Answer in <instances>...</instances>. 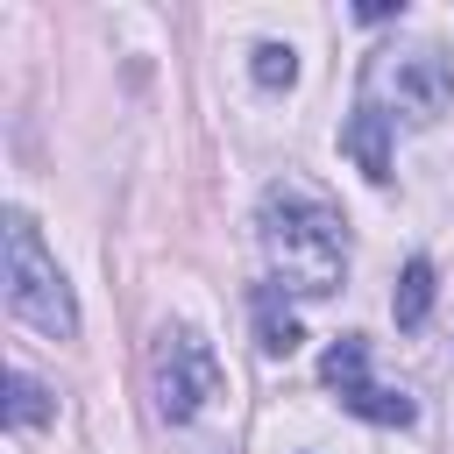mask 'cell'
Masks as SVG:
<instances>
[{
	"label": "cell",
	"mask_w": 454,
	"mask_h": 454,
	"mask_svg": "<svg viewBox=\"0 0 454 454\" xmlns=\"http://www.w3.org/2000/svg\"><path fill=\"white\" fill-rule=\"evenodd\" d=\"M255 227H262V255H270L277 291H298V298L340 291V277H348V234H340V213L319 192L270 184Z\"/></svg>",
	"instance_id": "cell-1"
},
{
	"label": "cell",
	"mask_w": 454,
	"mask_h": 454,
	"mask_svg": "<svg viewBox=\"0 0 454 454\" xmlns=\"http://www.w3.org/2000/svg\"><path fill=\"white\" fill-rule=\"evenodd\" d=\"M362 106H376L390 128H433L447 106H454V71L440 50L426 43H404V50H376L362 64Z\"/></svg>",
	"instance_id": "cell-2"
},
{
	"label": "cell",
	"mask_w": 454,
	"mask_h": 454,
	"mask_svg": "<svg viewBox=\"0 0 454 454\" xmlns=\"http://www.w3.org/2000/svg\"><path fill=\"white\" fill-rule=\"evenodd\" d=\"M7 312H14L21 326L50 333V340H71V333H78L71 284H64V270L50 262V248H43V234H35V220H28L21 206L7 213Z\"/></svg>",
	"instance_id": "cell-3"
},
{
	"label": "cell",
	"mask_w": 454,
	"mask_h": 454,
	"mask_svg": "<svg viewBox=\"0 0 454 454\" xmlns=\"http://www.w3.org/2000/svg\"><path fill=\"white\" fill-rule=\"evenodd\" d=\"M149 390H156V419L184 426L206 411V397H220V355L213 340H199L192 326H163L149 348Z\"/></svg>",
	"instance_id": "cell-4"
},
{
	"label": "cell",
	"mask_w": 454,
	"mask_h": 454,
	"mask_svg": "<svg viewBox=\"0 0 454 454\" xmlns=\"http://www.w3.org/2000/svg\"><path fill=\"white\" fill-rule=\"evenodd\" d=\"M319 376L340 390V404L355 411V419H369V426H411L419 419V404L404 397V390H383V383H369V340L362 333H340L326 355H319Z\"/></svg>",
	"instance_id": "cell-5"
},
{
	"label": "cell",
	"mask_w": 454,
	"mask_h": 454,
	"mask_svg": "<svg viewBox=\"0 0 454 454\" xmlns=\"http://www.w3.org/2000/svg\"><path fill=\"white\" fill-rule=\"evenodd\" d=\"M340 149H348V156H355V163H362V170H369L376 184L390 177V121H383L376 106H355V121H348Z\"/></svg>",
	"instance_id": "cell-6"
},
{
	"label": "cell",
	"mask_w": 454,
	"mask_h": 454,
	"mask_svg": "<svg viewBox=\"0 0 454 454\" xmlns=\"http://www.w3.org/2000/svg\"><path fill=\"white\" fill-rule=\"evenodd\" d=\"M248 305H255V348H262V355H291V348L305 340V333H298V312L284 305V291H277V284H255V298H248Z\"/></svg>",
	"instance_id": "cell-7"
},
{
	"label": "cell",
	"mask_w": 454,
	"mask_h": 454,
	"mask_svg": "<svg viewBox=\"0 0 454 454\" xmlns=\"http://www.w3.org/2000/svg\"><path fill=\"white\" fill-rule=\"evenodd\" d=\"M390 312H397V326H419V319L433 312V262H426V255H411V262H404Z\"/></svg>",
	"instance_id": "cell-8"
},
{
	"label": "cell",
	"mask_w": 454,
	"mask_h": 454,
	"mask_svg": "<svg viewBox=\"0 0 454 454\" xmlns=\"http://www.w3.org/2000/svg\"><path fill=\"white\" fill-rule=\"evenodd\" d=\"M7 419H14V426H43V419H50V390H43L28 369L7 376Z\"/></svg>",
	"instance_id": "cell-9"
},
{
	"label": "cell",
	"mask_w": 454,
	"mask_h": 454,
	"mask_svg": "<svg viewBox=\"0 0 454 454\" xmlns=\"http://www.w3.org/2000/svg\"><path fill=\"white\" fill-rule=\"evenodd\" d=\"M291 78H298V50H291V43H262V50H255V85H262V92H284Z\"/></svg>",
	"instance_id": "cell-10"
}]
</instances>
